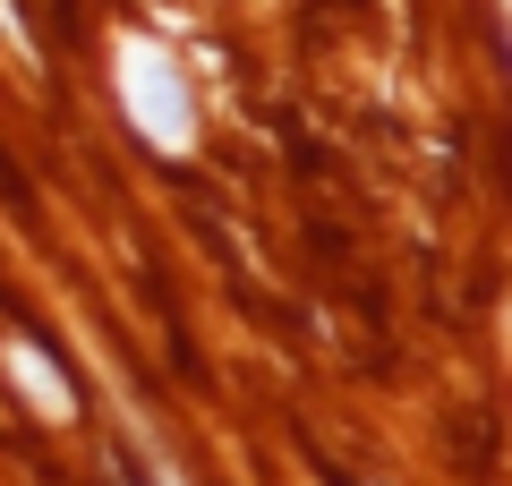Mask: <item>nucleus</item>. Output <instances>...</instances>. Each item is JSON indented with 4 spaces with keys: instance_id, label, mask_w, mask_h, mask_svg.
<instances>
[{
    "instance_id": "nucleus-1",
    "label": "nucleus",
    "mask_w": 512,
    "mask_h": 486,
    "mask_svg": "<svg viewBox=\"0 0 512 486\" xmlns=\"http://www.w3.org/2000/svg\"><path fill=\"white\" fill-rule=\"evenodd\" d=\"M120 103H128V120L146 128L154 145H171V154H180V145H188V128H197L180 69H171V60L154 52V43H128V52H120Z\"/></svg>"
},
{
    "instance_id": "nucleus-2",
    "label": "nucleus",
    "mask_w": 512,
    "mask_h": 486,
    "mask_svg": "<svg viewBox=\"0 0 512 486\" xmlns=\"http://www.w3.org/2000/svg\"><path fill=\"white\" fill-rule=\"evenodd\" d=\"M0 367H9V376H18V393L35 401L43 418H69V410H77V393H69V376H60V367L43 359L35 342H9V350H0Z\"/></svg>"
},
{
    "instance_id": "nucleus-3",
    "label": "nucleus",
    "mask_w": 512,
    "mask_h": 486,
    "mask_svg": "<svg viewBox=\"0 0 512 486\" xmlns=\"http://www.w3.org/2000/svg\"><path fill=\"white\" fill-rule=\"evenodd\" d=\"M0 26H9V35H18V43H26V26H18V0H0Z\"/></svg>"
},
{
    "instance_id": "nucleus-4",
    "label": "nucleus",
    "mask_w": 512,
    "mask_h": 486,
    "mask_svg": "<svg viewBox=\"0 0 512 486\" xmlns=\"http://www.w3.org/2000/svg\"><path fill=\"white\" fill-rule=\"evenodd\" d=\"M163 486H180V478H171V469H163Z\"/></svg>"
}]
</instances>
